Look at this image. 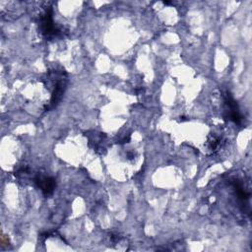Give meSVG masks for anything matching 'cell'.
I'll return each mask as SVG.
<instances>
[{
  "label": "cell",
  "mask_w": 252,
  "mask_h": 252,
  "mask_svg": "<svg viewBox=\"0 0 252 252\" xmlns=\"http://www.w3.org/2000/svg\"><path fill=\"white\" fill-rule=\"evenodd\" d=\"M38 26H39L40 32L46 37L57 36L60 33H62V32L59 29H57L56 26L54 25V22L52 19L51 7H45L44 11L39 15Z\"/></svg>",
  "instance_id": "obj_1"
},
{
  "label": "cell",
  "mask_w": 252,
  "mask_h": 252,
  "mask_svg": "<svg viewBox=\"0 0 252 252\" xmlns=\"http://www.w3.org/2000/svg\"><path fill=\"white\" fill-rule=\"evenodd\" d=\"M223 97H224V103L226 105L227 118L236 124H241L242 116L239 112L236 101L233 99V97L230 95V94L228 92H226L223 94Z\"/></svg>",
  "instance_id": "obj_2"
},
{
  "label": "cell",
  "mask_w": 252,
  "mask_h": 252,
  "mask_svg": "<svg viewBox=\"0 0 252 252\" xmlns=\"http://www.w3.org/2000/svg\"><path fill=\"white\" fill-rule=\"evenodd\" d=\"M34 182L37 187L42 191L45 196L51 195L55 189L56 181L51 176H44L41 174H37L34 178Z\"/></svg>",
  "instance_id": "obj_3"
},
{
  "label": "cell",
  "mask_w": 252,
  "mask_h": 252,
  "mask_svg": "<svg viewBox=\"0 0 252 252\" xmlns=\"http://www.w3.org/2000/svg\"><path fill=\"white\" fill-rule=\"evenodd\" d=\"M208 149L212 152L217 151V149L220 147V138L217 137V136H212L209 140H208Z\"/></svg>",
  "instance_id": "obj_4"
}]
</instances>
